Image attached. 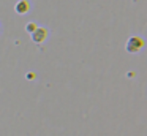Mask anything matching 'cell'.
<instances>
[{
  "label": "cell",
  "mask_w": 147,
  "mask_h": 136,
  "mask_svg": "<svg viewBox=\"0 0 147 136\" xmlns=\"http://www.w3.org/2000/svg\"><path fill=\"white\" fill-rule=\"evenodd\" d=\"M141 47H142V40H141L139 37H131L130 40L127 41V51L131 54L138 52Z\"/></svg>",
  "instance_id": "cell-1"
},
{
  "label": "cell",
  "mask_w": 147,
  "mask_h": 136,
  "mask_svg": "<svg viewBox=\"0 0 147 136\" xmlns=\"http://www.w3.org/2000/svg\"><path fill=\"white\" fill-rule=\"evenodd\" d=\"M46 37H48V32H46V28H41V27H36L35 30L30 33V38H32L33 43H36V44H41L43 41L46 40Z\"/></svg>",
  "instance_id": "cell-2"
},
{
  "label": "cell",
  "mask_w": 147,
  "mask_h": 136,
  "mask_svg": "<svg viewBox=\"0 0 147 136\" xmlns=\"http://www.w3.org/2000/svg\"><path fill=\"white\" fill-rule=\"evenodd\" d=\"M29 3L26 2V0H19V2L16 3V11L18 13H21V14H26L27 11H29Z\"/></svg>",
  "instance_id": "cell-3"
},
{
  "label": "cell",
  "mask_w": 147,
  "mask_h": 136,
  "mask_svg": "<svg viewBox=\"0 0 147 136\" xmlns=\"http://www.w3.org/2000/svg\"><path fill=\"white\" fill-rule=\"evenodd\" d=\"M27 28H29L27 32H29V33H32V32L36 28V25H35V24H29V25H27Z\"/></svg>",
  "instance_id": "cell-4"
}]
</instances>
